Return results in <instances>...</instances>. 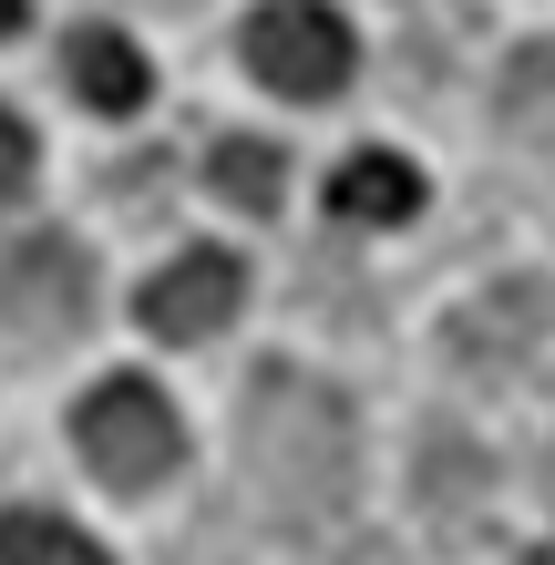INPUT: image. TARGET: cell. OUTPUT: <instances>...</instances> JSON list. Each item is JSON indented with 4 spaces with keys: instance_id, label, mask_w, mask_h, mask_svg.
Wrapping results in <instances>:
<instances>
[{
    "instance_id": "cell-14",
    "label": "cell",
    "mask_w": 555,
    "mask_h": 565,
    "mask_svg": "<svg viewBox=\"0 0 555 565\" xmlns=\"http://www.w3.org/2000/svg\"><path fill=\"white\" fill-rule=\"evenodd\" d=\"M31 21V0H0V42H11V31Z\"/></svg>"
},
{
    "instance_id": "cell-6",
    "label": "cell",
    "mask_w": 555,
    "mask_h": 565,
    "mask_svg": "<svg viewBox=\"0 0 555 565\" xmlns=\"http://www.w3.org/2000/svg\"><path fill=\"white\" fill-rule=\"evenodd\" d=\"M494 124H504L514 164L555 175V42H525V52L504 62V83H494Z\"/></svg>"
},
{
    "instance_id": "cell-8",
    "label": "cell",
    "mask_w": 555,
    "mask_h": 565,
    "mask_svg": "<svg viewBox=\"0 0 555 565\" xmlns=\"http://www.w3.org/2000/svg\"><path fill=\"white\" fill-rule=\"evenodd\" d=\"M62 83H73L93 114H145L154 62L124 42V31H73V42H62Z\"/></svg>"
},
{
    "instance_id": "cell-9",
    "label": "cell",
    "mask_w": 555,
    "mask_h": 565,
    "mask_svg": "<svg viewBox=\"0 0 555 565\" xmlns=\"http://www.w3.org/2000/svg\"><path fill=\"white\" fill-rule=\"evenodd\" d=\"M330 216H350V226H402V216H421V175L402 154H350L340 175H330Z\"/></svg>"
},
{
    "instance_id": "cell-1",
    "label": "cell",
    "mask_w": 555,
    "mask_h": 565,
    "mask_svg": "<svg viewBox=\"0 0 555 565\" xmlns=\"http://www.w3.org/2000/svg\"><path fill=\"white\" fill-rule=\"evenodd\" d=\"M237 462L278 514L319 524V514H340L361 493V412L330 381L288 371V360H257L247 391H237Z\"/></svg>"
},
{
    "instance_id": "cell-2",
    "label": "cell",
    "mask_w": 555,
    "mask_h": 565,
    "mask_svg": "<svg viewBox=\"0 0 555 565\" xmlns=\"http://www.w3.org/2000/svg\"><path fill=\"white\" fill-rule=\"evenodd\" d=\"M73 452L93 462V483H114V493H154L185 462V422L166 391H145V381H104V391H83V412H73Z\"/></svg>"
},
{
    "instance_id": "cell-4",
    "label": "cell",
    "mask_w": 555,
    "mask_h": 565,
    "mask_svg": "<svg viewBox=\"0 0 555 565\" xmlns=\"http://www.w3.org/2000/svg\"><path fill=\"white\" fill-rule=\"evenodd\" d=\"M93 319V257L73 237H21L0 247V329L21 340H62V329Z\"/></svg>"
},
{
    "instance_id": "cell-11",
    "label": "cell",
    "mask_w": 555,
    "mask_h": 565,
    "mask_svg": "<svg viewBox=\"0 0 555 565\" xmlns=\"http://www.w3.org/2000/svg\"><path fill=\"white\" fill-rule=\"evenodd\" d=\"M216 195L226 206H247V216H268L278 206V185H288V164H278V145H257V135H237V145H216Z\"/></svg>"
},
{
    "instance_id": "cell-13",
    "label": "cell",
    "mask_w": 555,
    "mask_h": 565,
    "mask_svg": "<svg viewBox=\"0 0 555 565\" xmlns=\"http://www.w3.org/2000/svg\"><path fill=\"white\" fill-rule=\"evenodd\" d=\"M21 185H31V124H21V114H0V206H11Z\"/></svg>"
},
{
    "instance_id": "cell-10",
    "label": "cell",
    "mask_w": 555,
    "mask_h": 565,
    "mask_svg": "<svg viewBox=\"0 0 555 565\" xmlns=\"http://www.w3.org/2000/svg\"><path fill=\"white\" fill-rule=\"evenodd\" d=\"M483 452L463 443V431H421V504L433 514H463V504H483Z\"/></svg>"
},
{
    "instance_id": "cell-5",
    "label": "cell",
    "mask_w": 555,
    "mask_h": 565,
    "mask_svg": "<svg viewBox=\"0 0 555 565\" xmlns=\"http://www.w3.org/2000/svg\"><path fill=\"white\" fill-rule=\"evenodd\" d=\"M237 309H247V268L226 247H185L145 278V329L154 340H216Z\"/></svg>"
},
{
    "instance_id": "cell-16",
    "label": "cell",
    "mask_w": 555,
    "mask_h": 565,
    "mask_svg": "<svg viewBox=\"0 0 555 565\" xmlns=\"http://www.w3.org/2000/svg\"><path fill=\"white\" fill-rule=\"evenodd\" d=\"M545 483H555V473H545Z\"/></svg>"
},
{
    "instance_id": "cell-3",
    "label": "cell",
    "mask_w": 555,
    "mask_h": 565,
    "mask_svg": "<svg viewBox=\"0 0 555 565\" xmlns=\"http://www.w3.org/2000/svg\"><path fill=\"white\" fill-rule=\"evenodd\" d=\"M237 52H247V73L288 93V104H330V93L350 83V21L330 11V0H257L247 31H237Z\"/></svg>"
},
{
    "instance_id": "cell-7",
    "label": "cell",
    "mask_w": 555,
    "mask_h": 565,
    "mask_svg": "<svg viewBox=\"0 0 555 565\" xmlns=\"http://www.w3.org/2000/svg\"><path fill=\"white\" fill-rule=\"evenodd\" d=\"M545 340V288H483L463 319H452V360H473V371H514V360H525Z\"/></svg>"
},
{
    "instance_id": "cell-12",
    "label": "cell",
    "mask_w": 555,
    "mask_h": 565,
    "mask_svg": "<svg viewBox=\"0 0 555 565\" xmlns=\"http://www.w3.org/2000/svg\"><path fill=\"white\" fill-rule=\"evenodd\" d=\"M0 565H104V545L62 514H0Z\"/></svg>"
},
{
    "instance_id": "cell-15",
    "label": "cell",
    "mask_w": 555,
    "mask_h": 565,
    "mask_svg": "<svg viewBox=\"0 0 555 565\" xmlns=\"http://www.w3.org/2000/svg\"><path fill=\"white\" fill-rule=\"evenodd\" d=\"M535 565H555V555H535Z\"/></svg>"
}]
</instances>
